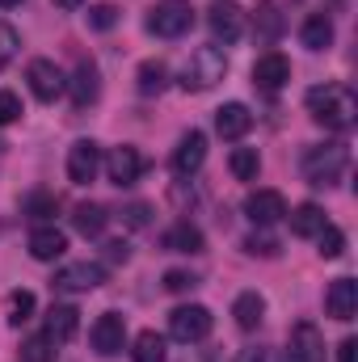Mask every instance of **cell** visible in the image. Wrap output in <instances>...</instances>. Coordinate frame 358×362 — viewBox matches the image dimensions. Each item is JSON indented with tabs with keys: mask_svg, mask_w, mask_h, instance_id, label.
Listing matches in <instances>:
<instances>
[{
	"mask_svg": "<svg viewBox=\"0 0 358 362\" xmlns=\"http://www.w3.org/2000/svg\"><path fill=\"white\" fill-rule=\"evenodd\" d=\"M308 114L325 131H350L358 118V97L346 85H316L308 89Z\"/></svg>",
	"mask_w": 358,
	"mask_h": 362,
	"instance_id": "cell-1",
	"label": "cell"
},
{
	"mask_svg": "<svg viewBox=\"0 0 358 362\" xmlns=\"http://www.w3.org/2000/svg\"><path fill=\"white\" fill-rule=\"evenodd\" d=\"M224 72H228V55H224L219 47H198V51H190V59H185V68H181V89L185 93H207L224 81Z\"/></svg>",
	"mask_w": 358,
	"mask_h": 362,
	"instance_id": "cell-2",
	"label": "cell"
},
{
	"mask_svg": "<svg viewBox=\"0 0 358 362\" xmlns=\"http://www.w3.org/2000/svg\"><path fill=\"white\" fill-rule=\"evenodd\" d=\"M346 165H350L346 144H312L304 152V160H299L304 177L312 181V185H333V181L346 173Z\"/></svg>",
	"mask_w": 358,
	"mask_h": 362,
	"instance_id": "cell-3",
	"label": "cell"
},
{
	"mask_svg": "<svg viewBox=\"0 0 358 362\" xmlns=\"http://www.w3.org/2000/svg\"><path fill=\"white\" fill-rule=\"evenodd\" d=\"M190 25H194L190 0H161L148 13V34H156V38H181V34H190Z\"/></svg>",
	"mask_w": 358,
	"mask_h": 362,
	"instance_id": "cell-4",
	"label": "cell"
},
{
	"mask_svg": "<svg viewBox=\"0 0 358 362\" xmlns=\"http://www.w3.org/2000/svg\"><path fill=\"white\" fill-rule=\"evenodd\" d=\"M169 333H173V341H181V346L202 341V337L211 333V312H207L202 303H185V308H178V312L169 316Z\"/></svg>",
	"mask_w": 358,
	"mask_h": 362,
	"instance_id": "cell-5",
	"label": "cell"
},
{
	"mask_svg": "<svg viewBox=\"0 0 358 362\" xmlns=\"http://www.w3.org/2000/svg\"><path fill=\"white\" fill-rule=\"evenodd\" d=\"M101 282H105V270H101L97 262H68V266H59L55 278H51V286H55V291H68V295L97 291Z\"/></svg>",
	"mask_w": 358,
	"mask_h": 362,
	"instance_id": "cell-6",
	"label": "cell"
},
{
	"mask_svg": "<svg viewBox=\"0 0 358 362\" xmlns=\"http://www.w3.org/2000/svg\"><path fill=\"white\" fill-rule=\"evenodd\" d=\"M89 341H93V350H97L101 358L122 354V346H127V320H122L118 312H101L97 325H93V333H89Z\"/></svg>",
	"mask_w": 358,
	"mask_h": 362,
	"instance_id": "cell-7",
	"label": "cell"
},
{
	"mask_svg": "<svg viewBox=\"0 0 358 362\" xmlns=\"http://www.w3.org/2000/svg\"><path fill=\"white\" fill-rule=\"evenodd\" d=\"M207 25H211V34L228 47V42H236V38L245 34V8L232 4V0H215V4L207 8Z\"/></svg>",
	"mask_w": 358,
	"mask_h": 362,
	"instance_id": "cell-8",
	"label": "cell"
},
{
	"mask_svg": "<svg viewBox=\"0 0 358 362\" xmlns=\"http://www.w3.org/2000/svg\"><path fill=\"white\" fill-rule=\"evenodd\" d=\"M144 152L135 148V144H118L110 156H105V173H110V181L114 185H135V181L144 177Z\"/></svg>",
	"mask_w": 358,
	"mask_h": 362,
	"instance_id": "cell-9",
	"label": "cell"
},
{
	"mask_svg": "<svg viewBox=\"0 0 358 362\" xmlns=\"http://www.w3.org/2000/svg\"><path fill=\"white\" fill-rule=\"evenodd\" d=\"M287 362H325V337L312 320H299L287 341Z\"/></svg>",
	"mask_w": 358,
	"mask_h": 362,
	"instance_id": "cell-10",
	"label": "cell"
},
{
	"mask_svg": "<svg viewBox=\"0 0 358 362\" xmlns=\"http://www.w3.org/2000/svg\"><path fill=\"white\" fill-rule=\"evenodd\" d=\"M97 173H101V148H97L93 139H76V144L68 148V181L89 185Z\"/></svg>",
	"mask_w": 358,
	"mask_h": 362,
	"instance_id": "cell-11",
	"label": "cell"
},
{
	"mask_svg": "<svg viewBox=\"0 0 358 362\" xmlns=\"http://www.w3.org/2000/svg\"><path fill=\"white\" fill-rule=\"evenodd\" d=\"M25 81H30V93L38 97V101H55L59 93L68 89V81H64V72L51 64V59H34L30 68H25Z\"/></svg>",
	"mask_w": 358,
	"mask_h": 362,
	"instance_id": "cell-12",
	"label": "cell"
},
{
	"mask_svg": "<svg viewBox=\"0 0 358 362\" xmlns=\"http://www.w3.org/2000/svg\"><path fill=\"white\" fill-rule=\"evenodd\" d=\"M202 160H207V135L202 131H185L178 139V148H173V173L194 177L202 169Z\"/></svg>",
	"mask_w": 358,
	"mask_h": 362,
	"instance_id": "cell-13",
	"label": "cell"
},
{
	"mask_svg": "<svg viewBox=\"0 0 358 362\" xmlns=\"http://www.w3.org/2000/svg\"><path fill=\"white\" fill-rule=\"evenodd\" d=\"M245 215H249L258 228H270V223H278V219L287 215V198H282L278 189H253V194L245 198Z\"/></svg>",
	"mask_w": 358,
	"mask_h": 362,
	"instance_id": "cell-14",
	"label": "cell"
},
{
	"mask_svg": "<svg viewBox=\"0 0 358 362\" xmlns=\"http://www.w3.org/2000/svg\"><path fill=\"white\" fill-rule=\"evenodd\" d=\"M325 312L333 320H354L358 312V282L354 278H333L325 291Z\"/></svg>",
	"mask_w": 358,
	"mask_h": 362,
	"instance_id": "cell-15",
	"label": "cell"
},
{
	"mask_svg": "<svg viewBox=\"0 0 358 362\" xmlns=\"http://www.w3.org/2000/svg\"><path fill=\"white\" fill-rule=\"evenodd\" d=\"M287 81H291V59H287V55L266 51V55L253 64V85H258L262 93H278Z\"/></svg>",
	"mask_w": 358,
	"mask_h": 362,
	"instance_id": "cell-16",
	"label": "cell"
},
{
	"mask_svg": "<svg viewBox=\"0 0 358 362\" xmlns=\"http://www.w3.org/2000/svg\"><path fill=\"white\" fill-rule=\"evenodd\" d=\"M64 253H68V236L55 223H38L30 232V257L34 262H59Z\"/></svg>",
	"mask_w": 358,
	"mask_h": 362,
	"instance_id": "cell-17",
	"label": "cell"
},
{
	"mask_svg": "<svg viewBox=\"0 0 358 362\" xmlns=\"http://www.w3.org/2000/svg\"><path fill=\"white\" fill-rule=\"evenodd\" d=\"M249 127H253L249 105L228 101V105H219V110H215V131H219L224 139H245V135H249Z\"/></svg>",
	"mask_w": 358,
	"mask_h": 362,
	"instance_id": "cell-18",
	"label": "cell"
},
{
	"mask_svg": "<svg viewBox=\"0 0 358 362\" xmlns=\"http://www.w3.org/2000/svg\"><path fill=\"white\" fill-rule=\"evenodd\" d=\"M232 316H236V329L258 333V329H262V320H266V299H262L258 291H241V295H236V303H232Z\"/></svg>",
	"mask_w": 358,
	"mask_h": 362,
	"instance_id": "cell-19",
	"label": "cell"
},
{
	"mask_svg": "<svg viewBox=\"0 0 358 362\" xmlns=\"http://www.w3.org/2000/svg\"><path fill=\"white\" fill-rule=\"evenodd\" d=\"M68 89H72V105H76V110H85V105L97 101V93H101V76H97V68H93L89 59H85V64H76V72H72Z\"/></svg>",
	"mask_w": 358,
	"mask_h": 362,
	"instance_id": "cell-20",
	"label": "cell"
},
{
	"mask_svg": "<svg viewBox=\"0 0 358 362\" xmlns=\"http://www.w3.org/2000/svg\"><path fill=\"white\" fill-rule=\"evenodd\" d=\"M76 329H81V312H76L72 303H55V308L47 312V337H51V341H72Z\"/></svg>",
	"mask_w": 358,
	"mask_h": 362,
	"instance_id": "cell-21",
	"label": "cell"
},
{
	"mask_svg": "<svg viewBox=\"0 0 358 362\" xmlns=\"http://www.w3.org/2000/svg\"><path fill=\"white\" fill-rule=\"evenodd\" d=\"M299 42H304L308 51H329V47H333V21H329L325 13H312V17L299 25Z\"/></svg>",
	"mask_w": 358,
	"mask_h": 362,
	"instance_id": "cell-22",
	"label": "cell"
},
{
	"mask_svg": "<svg viewBox=\"0 0 358 362\" xmlns=\"http://www.w3.org/2000/svg\"><path fill=\"white\" fill-rule=\"evenodd\" d=\"M161 245H165L169 253H202V232H198L190 219H181V223H173V228L161 236Z\"/></svg>",
	"mask_w": 358,
	"mask_h": 362,
	"instance_id": "cell-23",
	"label": "cell"
},
{
	"mask_svg": "<svg viewBox=\"0 0 358 362\" xmlns=\"http://www.w3.org/2000/svg\"><path fill=\"white\" fill-rule=\"evenodd\" d=\"M321 228H325V211H321L316 202H304V206H295V211H291V232H295V236L312 240Z\"/></svg>",
	"mask_w": 358,
	"mask_h": 362,
	"instance_id": "cell-24",
	"label": "cell"
},
{
	"mask_svg": "<svg viewBox=\"0 0 358 362\" xmlns=\"http://www.w3.org/2000/svg\"><path fill=\"white\" fill-rule=\"evenodd\" d=\"M135 85H139L144 97H156V93H165V85H169V68H165L161 59H144V64H139Z\"/></svg>",
	"mask_w": 358,
	"mask_h": 362,
	"instance_id": "cell-25",
	"label": "cell"
},
{
	"mask_svg": "<svg viewBox=\"0 0 358 362\" xmlns=\"http://www.w3.org/2000/svg\"><path fill=\"white\" fill-rule=\"evenodd\" d=\"M228 169H232V177L236 181H258V173H262V156H258V148H232Z\"/></svg>",
	"mask_w": 358,
	"mask_h": 362,
	"instance_id": "cell-26",
	"label": "cell"
},
{
	"mask_svg": "<svg viewBox=\"0 0 358 362\" xmlns=\"http://www.w3.org/2000/svg\"><path fill=\"white\" fill-rule=\"evenodd\" d=\"M105 206H97V202H81L76 206V215H72V223H76V232L81 236H101L105 232Z\"/></svg>",
	"mask_w": 358,
	"mask_h": 362,
	"instance_id": "cell-27",
	"label": "cell"
},
{
	"mask_svg": "<svg viewBox=\"0 0 358 362\" xmlns=\"http://www.w3.org/2000/svg\"><path fill=\"white\" fill-rule=\"evenodd\" d=\"M131 358H135V362H169L165 337H161V333H152V329H144V333L135 337V350H131Z\"/></svg>",
	"mask_w": 358,
	"mask_h": 362,
	"instance_id": "cell-28",
	"label": "cell"
},
{
	"mask_svg": "<svg viewBox=\"0 0 358 362\" xmlns=\"http://www.w3.org/2000/svg\"><path fill=\"white\" fill-rule=\"evenodd\" d=\"M253 25H258V38H266V42H274V38L282 34V13H278V4H274V0H262V4H258Z\"/></svg>",
	"mask_w": 358,
	"mask_h": 362,
	"instance_id": "cell-29",
	"label": "cell"
},
{
	"mask_svg": "<svg viewBox=\"0 0 358 362\" xmlns=\"http://www.w3.org/2000/svg\"><path fill=\"white\" fill-rule=\"evenodd\" d=\"M316 245H321V249H316L321 257H342V253H346V232L333 228V223H325V228L316 232Z\"/></svg>",
	"mask_w": 358,
	"mask_h": 362,
	"instance_id": "cell-30",
	"label": "cell"
},
{
	"mask_svg": "<svg viewBox=\"0 0 358 362\" xmlns=\"http://www.w3.org/2000/svg\"><path fill=\"white\" fill-rule=\"evenodd\" d=\"M21 362H55V341H51L47 333L21 341Z\"/></svg>",
	"mask_w": 358,
	"mask_h": 362,
	"instance_id": "cell-31",
	"label": "cell"
},
{
	"mask_svg": "<svg viewBox=\"0 0 358 362\" xmlns=\"http://www.w3.org/2000/svg\"><path fill=\"white\" fill-rule=\"evenodd\" d=\"M55 211H59L55 194H42V189H38V194H30V198H25V215H30V219H38V223H47Z\"/></svg>",
	"mask_w": 358,
	"mask_h": 362,
	"instance_id": "cell-32",
	"label": "cell"
},
{
	"mask_svg": "<svg viewBox=\"0 0 358 362\" xmlns=\"http://www.w3.org/2000/svg\"><path fill=\"white\" fill-rule=\"evenodd\" d=\"M34 316V291H13L8 295V325H25Z\"/></svg>",
	"mask_w": 358,
	"mask_h": 362,
	"instance_id": "cell-33",
	"label": "cell"
},
{
	"mask_svg": "<svg viewBox=\"0 0 358 362\" xmlns=\"http://www.w3.org/2000/svg\"><path fill=\"white\" fill-rule=\"evenodd\" d=\"M17 47H21V38H17V30H13L8 21H0V68H4V64H13V55H17Z\"/></svg>",
	"mask_w": 358,
	"mask_h": 362,
	"instance_id": "cell-34",
	"label": "cell"
},
{
	"mask_svg": "<svg viewBox=\"0 0 358 362\" xmlns=\"http://www.w3.org/2000/svg\"><path fill=\"white\" fill-rule=\"evenodd\" d=\"M25 110H21V97L8 89H0V127H8V122H17Z\"/></svg>",
	"mask_w": 358,
	"mask_h": 362,
	"instance_id": "cell-35",
	"label": "cell"
},
{
	"mask_svg": "<svg viewBox=\"0 0 358 362\" xmlns=\"http://www.w3.org/2000/svg\"><path fill=\"white\" fill-rule=\"evenodd\" d=\"M89 25L93 30H114V25H118V8H114V4H93Z\"/></svg>",
	"mask_w": 358,
	"mask_h": 362,
	"instance_id": "cell-36",
	"label": "cell"
},
{
	"mask_svg": "<svg viewBox=\"0 0 358 362\" xmlns=\"http://www.w3.org/2000/svg\"><path fill=\"white\" fill-rule=\"evenodd\" d=\"M198 286V278L190 270H165V291H173V295H185V291H194Z\"/></svg>",
	"mask_w": 358,
	"mask_h": 362,
	"instance_id": "cell-37",
	"label": "cell"
},
{
	"mask_svg": "<svg viewBox=\"0 0 358 362\" xmlns=\"http://www.w3.org/2000/svg\"><path fill=\"white\" fill-rule=\"evenodd\" d=\"M122 223H127V228H148V223H152V206H148V202H131V206L122 211Z\"/></svg>",
	"mask_w": 358,
	"mask_h": 362,
	"instance_id": "cell-38",
	"label": "cell"
},
{
	"mask_svg": "<svg viewBox=\"0 0 358 362\" xmlns=\"http://www.w3.org/2000/svg\"><path fill=\"white\" fill-rule=\"evenodd\" d=\"M245 249H249L253 257H278V240H274V236H249Z\"/></svg>",
	"mask_w": 358,
	"mask_h": 362,
	"instance_id": "cell-39",
	"label": "cell"
},
{
	"mask_svg": "<svg viewBox=\"0 0 358 362\" xmlns=\"http://www.w3.org/2000/svg\"><path fill=\"white\" fill-rule=\"evenodd\" d=\"M236 362H274V350H266V346H249V350L236 354Z\"/></svg>",
	"mask_w": 358,
	"mask_h": 362,
	"instance_id": "cell-40",
	"label": "cell"
},
{
	"mask_svg": "<svg viewBox=\"0 0 358 362\" xmlns=\"http://www.w3.org/2000/svg\"><path fill=\"white\" fill-rule=\"evenodd\" d=\"M105 257H110V262H127V257H131V245H127V240H110V245H105Z\"/></svg>",
	"mask_w": 358,
	"mask_h": 362,
	"instance_id": "cell-41",
	"label": "cell"
},
{
	"mask_svg": "<svg viewBox=\"0 0 358 362\" xmlns=\"http://www.w3.org/2000/svg\"><path fill=\"white\" fill-rule=\"evenodd\" d=\"M354 350H358V341L354 337H346V341L337 346V362H354Z\"/></svg>",
	"mask_w": 358,
	"mask_h": 362,
	"instance_id": "cell-42",
	"label": "cell"
},
{
	"mask_svg": "<svg viewBox=\"0 0 358 362\" xmlns=\"http://www.w3.org/2000/svg\"><path fill=\"white\" fill-rule=\"evenodd\" d=\"M55 4H59V8H81L85 0H55Z\"/></svg>",
	"mask_w": 358,
	"mask_h": 362,
	"instance_id": "cell-43",
	"label": "cell"
},
{
	"mask_svg": "<svg viewBox=\"0 0 358 362\" xmlns=\"http://www.w3.org/2000/svg\"><path fill=\"white\" fill-rule=\"evenodd\" d=\"M13 4H21V0H0V8H13Z\"/></svg>",
	"mask_w": 358,
	"mask_h": 362,
	"instance_id": "cell-44",
	"label": "cell"
}]
</instances>
